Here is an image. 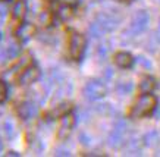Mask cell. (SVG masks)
I'll return each mask as SVG.
<instances>
[{
	"label": "cell",
	"instance_id": "1",
	"mask_svg": "<svg viewBox=\"0 0 160 157\" xmlns=\"http://www.w3.org/2000/svg\"><path fill=\"white\" fill-rule=\"evenodd\" d=\"M156 106H157V100L154 96L150 93H142V96L138 97V100L132 107L131 116L132 118H146L153 113Z\"/></svg>",
	"mask_w": 160,
	"mask_h": 157
},
{
	"label": "cell",
	"instance_id": "2",
	"mask_svg": "<svg viewBox=\"0 0 160 157\" xmlns=\"http://www.w3.org/2000/svg\"><path fill=\"white\" fill-rule=\"evenodd\" d=\"M128 129V125L123 119H119L116 123H115V129L110 132L109 135V140H107V144L110 145L112 148H119L123 145L125 142V132Z\"/></svg>",
	"mask_w": 160,
	"mask_h": 157
},
{
	"label": "cell",
	"instance_id": "3",
	"mask_svg": "<svg viewBox=\"0 0 160 157\" xmlns=\"http://www.w3.org/2000/svg\"><path fill=\"white\" fill-rule=\"evenodd\" d=\"M84 50H85V38L84 35L72 32L71 40H69V56L73 60H79L82 57Z\"/></svg>",
	"mask_w": 160,
	"mask_h": 157
},
{
	"label": "cell",
	"instance_id": "4",
	"mask_svg": "<svg viewBox=\"0 0 160 157\" xmlns=\"http://www.w3.org/2000/svg\"><path fill=\"white\" fill-rule=\"evenodd\" d=\"M84 94H85L87 100L94 101V100H98L106 96V87L100 81H88L87 85L84 87Z\"/></svg>",
	"mask_w": 160,
	"mask_h": 157
},
{
	"label": "cell",
	"instance_id": "5",
	"mask_svg": "<svg viewBox=\"0 0 160 157\" xmlns=\"http://www.w3.org/2000/svg\"><path fill=\"white\" fill-rule=\"evenodd\" d=\"M147 25H148V13H147L146 10H138L135 15H134V18H132L128 31H129V34L137 35L146 30Z\"/></svg>",
	"mask_w": 160,
	"mask_h": 157
},
{
	"label": "cell",
	"instance_id": "6",
	"mask_svg": "<svg viewBox=\"0 0 160 157\" xmlns=\"http://www.w3.org/2000/svg\"><path fill=\"white\" fill-rule=\"evenodd\" d=\"M73 126H75V118L72 115H63L62 120H60V128H59V138L60 140H65V138L69 137V134L72 132Z\"/></svg>",
	"mask_w": 160,
	"mask_h": 157
},
{
	"label": "cell",
	"instance_id": "7",
	"mask_svg": "<svg viewBox=\"0 0 160 157\" xmlns=\"http://www.w3.org/2000/svg\"><path fill=\"white\" fill-rule=\"evenodd\" d=\"M38 78H40V69L37 66H28L21 74L19 84L21 85H29V84H34Z\"/></svg>",
	"mask_w": 160,
	"mask_h": 157
},
{
	"label": "cell",
	"instance_id": "8",
	"mask_svg": "<svg viewBox=\"0 0 160 157\" xmlns=\"http://www.w3.org/2000/svg\"><path fill=\"white\" fill-rule=\"evenodd\" d=\"M96 21L98 22V25L103 28L104 32H107V31H113L118 27V22H119V19H118L116 16L110 15V13H100Z\"/></svg>",
	"mask_w": 160,
	"mask_h": 157
},
{
	"label": "cell",
	"instance_id": "9",
	"mask_svg": "<svg viewBox=\"0 0 160 157\" xmlns=\"http://www.w3.org/2000/svg\"><path fill=\"white\" fill-rule=\"evenodd\" d=\"M35 113H37V106L32 101H24L18 106V115L24 120H28L32 116H35Z\"/></svg>",
	"mask_w": 160,
	"mask_h": 157
},
{
	"label": "cell",
	"instance_id": "10",
	"mask_svg": "<svg viewBox=\"0 0 160 157\" xmlns=\"http://www.w3.org/2000/svg\"><path fill=\"white\" fill-rule=\"evenodd\" d=\"M35 34V28L32 24H28V22H24V24L19 25V28L16 30V37L21 41H28L32 35Z\"/></svg>",
	"mask_w": 160,
	"mask_h": 157
},
{
	"label": "cell",
	"instance_id": "11",
	"mask_svg": "<svg viewBox=\"0 0 160 157\" xmlns=\"http://www.w3.org/2000/svg\"><path fill=\"white\" fill-rule=\"evenodd\" d=\"M115 62L119 68H129L132 63H134V57H132V54H129L128 52H121V53H118L115 56Z\"/></svg>",
	"mask_w": 160,
	"mask_h": 157
},
{
	"label": "cell",
	"instance_id": "12",
	"mask_svg": "<svg viewBox=\"0 0 160 157\" xmlns=\"http://www.w3.org/2000/svg\"><path fill=\"white\" fill-rule=\"evenodd\" d=\"M156 88V79L151 76H144L140 82V90L141 93H151Z\"/></svg>",
	"mask_w": 160,
	"mask_h": 157
},
{
	"label": "cell",
	"instance_id": "13",
	"mask_svg": "<svg viewBox=\"0 0 160 157\" xmlns=\"http://www.w3.org/2000/svg\"><path fill=\"white\" fill-rule=\"evenodd\" d=\"M27 13V5H25V2L19 0V2H16L13 6V10H12V15H13L15 19H22Z\"/></svg>",
	"mask_w": 160,
	"mask_h": 157
},
{
	"label": "cell",
	"instance_id": "14",
	"mask_svg": "<svg viewBox=\"0 0 160 157\" xmlns=\"http://www.w3.org/2000/svg\"><path fill=\"white\" fill-rule=\"evenodd\" d=\"M144 144H146L147 147H156V145L159 144V134L156 132V131H151V132L146 134Z\"/></svg>",
	"mask_w": 160,
	"mask_h": 157
},
{
	"label": "cell",
	"instance_id": "15",
	"mask_svg": "<svg viewBox=\"0 0 160 157\" xmlns=\"http://www.w3.org/2000/svg\"><path fill=\"white\" fill-rule=\"evenodd\" d=\"M58 15L62 21H68L72 18L73 10H72V7H69V6H63V7H60V9L58 10Z\"/></svg>",
	"mask_w": 160,
	"mask_h": 157
},
{
	"label": "cell",
	"instance_id": "16",
	"mask_svg": "<svg viewBox=\"0 0 160 157\" xmlns=\"http://www.w3.org/2000/svg\"><path fill=\"white\" fill-rule=\"evenodd\" d=\"M88 31H90V34H91V37H94V38H98V37H102L103 35V28L98 25L97 21H94L91 25H90V28H88Z\"/></svg>",
	"mask_w": 160,
	"mask_h": 157
},
{
	"label": "cell",
	"instance_id": "17",
	"mask_svg": "<svg viewBox=\"0 0 160 157\" xmlns=\"http://www.w3.org/2000/svg\"><path fill=\"white\" fill-rule=\"evenodd\" d=\"M21 52V47L16 43H10L9 47L6 49V56H8V59H13V57H16L18 54H19Z\"/></svg>",
	"mask_w": 160,
	"mask_h": 157
},
{
	"label": "cell",
	"instance_id": "18",
	"mask_svg": "<svg viewBox=\"0 0 160 157\" xmlns=\"http://www.w3.org/2000/svg\"><path fill=\"white\" fill-rule=\"evenodd\" d=\"M132 90V84L131 82H121L116 85V91L119 94H128Z\"/></svg>",
	"mask_w": 160,
	"mask_h": 157
},
{
	"label": "cell",
	"instance_id": "19",
	"mask_svg": "<svg viewBox=\"0 0 160 157\" xmlns=\"http://www.w3.org/2000/svg\"><path fill=\"white\" fill-rule=\"evenodd\" d=\"M69 109H71V106H68V104H60L58 109H54L52 112V116H63L69 112Z\"/></svg>",
	"mask_w": 160,
	"mask_h": 157
},
{
	"label": "cell",
	"instance_id": "20",
	"mask_svg": "<svg viewBox=\"0 0 160 157\" xmlns=\"http://www.w3.org/2000/svg\"><path fill=\"white\" fill-rule=\"evenodd\" d=\"M5 134L8 138H12L15 135V126L12 123V120H6L5 122Z\"/></svg>",
	"mask_w": 160,
	"mask_h": 157
},
{
	"label": "cell",
	"instance_id": "21",
	"mask_svg": "<svg viewBox=\"0 0 160 157\" xmlns=\"http://www.w3.org/2000/svg\"><path fill=\"white\" fill-rule=\"evenodd\" d=\"M8 98V85L3 81H0V103H3Z\"/></svg>",
	"mask_w": 160,
	"mask_h": 157
},
{
	"label": "cell",
	"instance_id": "22",
	"mask_svg": "<svg viewBox=\"0 0 160 157\" xmlns=\"http://www.w3.org/2000/svg\"><path fill=\"white\" fill-rule=\"evenodd\" d=\"M40 22H41V25H47V24H50V15L49 13H41L40 15Z\"/></svg>",
	"mask_w": 160,
	"mask_h": 157
},
{
	"label": "cell",
	"instance_id": "23",
	"mask_svg": "<svg viewBox=\"0 0 160 157\" xmlns=\"http://www.w3.org/2000/svg\"><path fill=\"white\" fill-rule=\"evenodd\" d=\"M56 156L69 157V156H71V153H69V150H65V148H59V150H56Z\"/></svg>",
	"mask_w": 160,
	"mask_h": 157
},
{
	"label": "cell",
	"instance_id": "24",
	"mask_svg": "<svg viewBox=\"0 0 160 157\" xmlns=\"http://www.w3.org/2000/svg\"><path fill=\"white\" fill-rule=\"evenodd\" d=\"M79 141L82 142L84 145H88V142H90V138L87 137V135H85V134H79Z\"/></svg>",
	"mask_w": 160,
	"mask_h": 157
},
{
	"label": "cell",
	"instance_id": "25",
	"mask_svg": "<svg viewBox=\"0 0 160 157\" xmlns=\"http://www.w3.org/2000/svg\"><path fill=\"white\" fill-rule=\"evenodd\" d=\"M8 156H13V157H18V156H19V154H18V153H16V151H9V153H8Z\"/></svg>",
	"mask_w": 160,
	"mask_h": 157
},
{
	"label": "cell",
	"instance_id": "26",
	"mask_svg": "<svg viewBox=\"0 0 160 157\" xmlns=\"http://www.w3.org/2000/svg\"><path fill=\"white\" fill-rule=\"evenodd\" d=\"M157 38H159V41H160V24H159V30H157Z\"/></svg>",
	"mask_w": 160,
	"mask_h": 157
},
{
	"label": "cell",
	"instance_id": "27",
	"mask_svg": "<svg viewBox=\"0 0 160 157\" xmlns=\"http://www.w3.org/2000/svg\"><path fill=\"white\" fill-rule=\"evenodd\" d=\"M68 3H71V5H73V3H77V0H66Z\"/></svg>",
	"mask_w": 160,
	"mask_h": 157
},
{
	"label": "cell",
	"instance_id": "28",
	"mask_svg": "<svg viewBox=\"0 0 160 157\" xmlns=\"http://www.w3.org/2000/svg\"><path fill=\"white\" fill-rule=\"evenodd\" d=\"M2 148H3V145H2V142H0V151H2Z\"/></svg>",
	"mask_w": 160,
	"mask_h": 157
},
{
	"label": "cell",
	"instance_id": "29",
	"mask_svg": "<svg viewBox=\"0 0 160 157\" xmlns=\"http://www.w3.org/2000/svg\"><path fill=\"white\" fill-rule=\"evenodd\" d=\"M121 2H128V0H121Z\"/></svg>",
	"mask_w": 160,
	"mask_h": 157
}]
</instances>
